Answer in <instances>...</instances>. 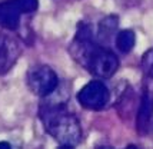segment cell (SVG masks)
Wrapping results in <instances>:
<instances>
[{"label":"cell","mask_w":153,"mask_h":149,"mask_svg":"<svg viewBox=\"0 0 153 149\" xmlns=\"http://www.w3.org/2000/svg\"><path fill=\"white\" fill-rule=\"evenodd\" d=\"M69 52L79 65L100 79L112 77L119 69L117 56L106 46L94 42L90 25L83 22L77 26V32Z\"/></svg>","instance_id":"6da1fadb"},{"label":"cell","mask_w":153,"mask_h":149,"mask_svg":"<svg viewBox=\"0 0 153 149\" xmlns=\"http://www.w3.org/2000/svg\"><path fill=\"white\" fill-rule=\"evenodd\" d=\"M39 118L46 132L62 148L72 149L82 141V126L77 116L62 102H45L39 108Z\"/></svg>","instance_id":"7a4b0ae2"},{"label":"cell","mask_w":153,"mask_h":149,"mask_svg":"<svg viewBox=\"0 0 153 149\" xmlns=\"http://www.w3.org/2000/svg\"><path fill=\"white\" fill-rule=\"evenodd\" d=\"M26 82L30 92L40 98H47L59 86L57 73L47 65H34L26 73Z\"/></svg>","instance_id":"3957f363"},{"label":"cell","mask_w":153,"mask_h":149,"mask_svg":"<svg viewBox=\"0 0 153 149\" xmlns=\"http://www.w3.org/2000/svg\"><path fill=\"white\" fill-rule=\"evenodd\" d=\"M39 9V0H6L0 3V26L16 32L20 27V17L32 14Z\"/></svg>","instance_id":"277c9868"},{"label":"cell","mask_w":153,"mask_h":149,"mask_svg":"<svg viewBox=\"0 0 153 149\" xmlns=\"http://www.w3.org/2000/svg\"><path fill=\"white\" fill-rule=\"evenodd\" d=\"M22 53L23 49L20 40L12 33V30L0 26V76L12 70L22 57Z\"/></svg>","instance_id":"5b68a950"},{"label":"cell","mask_w":153,"mask_h":149,"mask_svg":"<svg viewBox=\"0 0 153 149\" xmlns=\"http://www.w3.org/2000/svg\"><path fill=\"white\" fill-rule=\"evenodd\" d=\"M110 99V92L100 80H92L79 90L77 102L87 110H102Z\"/></svg>","instance_id":"8992f818"},{"label":"cell","mask_w":153,"mask_h":149,"mask_svg":"<svg viewBox=\"0 0 153 149\" xmlns=\"http://www.w3.org/2000/svg\"><path fill=\"white\" fill-rule=\"evenodd\" d=\"M153 116V92L150 89L145 88L143 95L140 99L139 109H137V116H136V129L137 132L145 135L150 128Z\"/></svg>","instance_id":"52a82bcc"},{"label":"cell","mask_w":153,"mask_h":149,"mask_svg":"<svg viewBox=\"0 0 153 149\" xmlns=\"http://www.w3.org/2000/svg\"><path fill=\"white\" fill-rule=\"evenodd\" d=\"M117 29V16H107L106 19L100 22L99 25V40L100 45L109 43L112 36ZM105 46V45H103Z\"/></svg>","instance_id":"ba28073f"},{"label":"cell","mask_w":153,"mask_h":149,"mask_svg":"<svg viewBox=\"0 0 153 149\" xmlns=\"http://www.w3.org/2000/svg\"><path fill=\"white\" fill-rule=\"evenodd\" d=\"M134 43H136V36H134V32L130 29L120 30L116 34V46L122 53H129L134 48Z\"/></svg>","instance_id":"9c48e42d"},{"label":"cell","mask_w":153,"mask_h":149,"mask_svg":"<svg viewBox=\"0 0 153 149\" xmlns=\"http://www.w3.org/2000/svg\"><path fill=\"white\" fill-rule=\"evenodd\" d=\"M142 70L146 77L153 79V48L145 52V54L142 56V62H140Z\"/></svg>","instance_id":"30bf717a"},{"label":"cell","mask_w":153,"mask_h":149,"mask_svg":"<svg viewBox=\"0 0 153 149\" xmlns=\"http://www.w3.org/2000/svg\"><path fill=\"white\" fill-rule=\"evenodd\" d=\"M0 148H12V146H10V143L7 142H0Z\"/></svg>","instance_id":"8fae6325"}]
</instances>
